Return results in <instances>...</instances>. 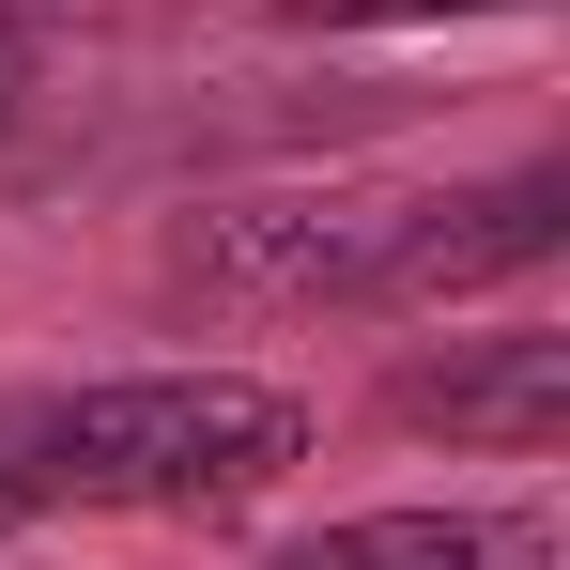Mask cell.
Listing matches in <instances>:
<instances>
[{
    "label": "cell",
    "mask_w": 570,
    "mask_h": 570,
    "mask_svg": "<svg viewBox=\"0 0 570 570\" xmlns=\"http://www.w3.org/2000/svg\"><path fill=\"white\" fill-rule=\"evenodd\" d=\"M308 463V401L263 371H124V385H62L16 416L0 493L16 509H232L263 478Z\"/></svg>",
    "instance_id": "6da1fadb"
},
{
    "label": "cell",
    "mask_w": 570,
    "mask_h": 570,
    "mask_svg": "<svg viewBox=\"0 0 570 570\" xmlns=\"http://www.w3.org/2000/svg\"><path fill=\"white\" fill-rule=\"evenodd\" d=\"M401 416H416V432H478V448H556L570 340H478V355H448V371L401 385Z\"/></svg>",
    "instance_id": "3957f363"
},
{
    "label": "cell",
    "mask_w": 570,
    "mask_h": 570,
    "mask_svg": "<svg viewBox=\"0 0 570 570\" xmlns=\"http://www.w3.org/2000/svg\"><path fill=\"white\" fill-rule=\"evenodd\" d=\"M0 524H31V509H16V493H0Z\"/></svg>",
    "instance_id": "8992f818"
},
{
    "label": "cell",
    "mask_w": 570,
    "mask_h": 570,
    "mask_svg": "<svg viewBox=\"0 0 570 570\" xmlns=\"http://www.w3.org/2000/svg\"><path fill=\"white\" fill-rule=\"evenodd\" d=\"M556 247V170H509L493 200H432V216H385V247L355 263V293H478L509 263Z\"/></svg>",
    "instance_id": "7a4b0ae2"
},
{
    "label": "cell",
    "mask_w": 570,
    "mask_h": 570,
    "mask_svg": "<svg viewBox=\"0 0 570 570\" xmlns=\"http://www.w3.org/2000/svg\"><path fill=\"white\" fill-rule=\"evenodd\" d=\"M293 16H324V31H401V16H493V0H293Z\"/></svg>",
    "instance_id": "5b68a950"
},
{
    "label": "cell",
    "mask_w": 570,
    "mask_h": 570,
    "mask_svg": "<svg viewBox=\"0 0 570 570\" xmlns=\"http://www.w3.org/2000/svg\"><path fill=\"white\" fill-rule=\"evenodd\" d=\"M278 570H509V540L463 524V509H355V524L293 540Z\"/></svg>",
    "instance_id": "277c9868"
}]
</instances>
